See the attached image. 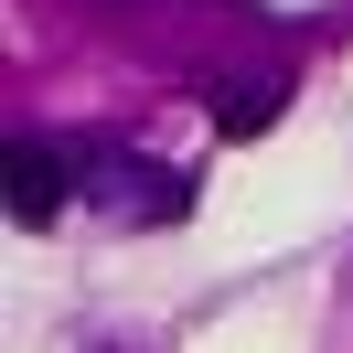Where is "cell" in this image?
I'll list each match as a JSON object with an SVG mask.
<instances>
[{
	"mask_svg": "<svg viewBox=\"0 0 353 353\" xmlns=\"http://www.w3.org/2000/svg\"><path fill=\"white\" fill-rule=\"evenodd\" d=\"M0 203H11V225H54L65 214V161L43 139H11L0 150Z\"/></svg>",
	"mask_w": 353,
	"mask_h": 353,
	"instance_id": "1",
	"label": "cell"
},
{
	"mask_svg": "<svg viewBox=\"0 0 353 353\" xmlns=\"http://www.w3.org/2000/svg\"><path fill=\"white\" fill-rule=\"evenodd\" d=\"M214 129H225V139L279 129V75H257V86H214Z\"/></svg>",
	"mask_w": 353,
	"mask_h": 353,
	"instance_id": "2",
	"label": "cell"
}]
</instances>
